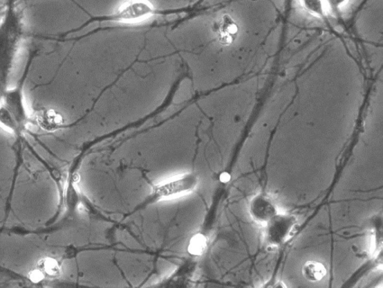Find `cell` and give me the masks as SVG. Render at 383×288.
I'll use <instances>...</instances> for the list:
<instances>
[{
	"label": "cell",
	"mask_w": 383,
	"mask_h": 288,
	"mask_svg": "<svg viewBox=\"0 0 383 288\" xmlns=\"http://www.w3.org/2000/svg\"><path fill=\"white\" fill-rule=\"evenodd\" d=\"M303 274L308 281L317 282L322 280L326 275L325 267L316 261H308L303 268Z\"/></svg>",
	"instance_id": "cell-7"
},
{
	"label": "cell",
	"mask_w": 383,
	"mask_h": 288,
	"mask_svg": "<svg viewBox=\"0 0 383 288\" xmlns=\"http://www.w3.org/2000/svg\"><path fill=\"white\" fill-rule=\"evenodd\" d=\"M298 2L306 12L315 17L324 18L328 14L324 0H298Z\"/></svg>",
	"instance_id": "cell-8"
},
{
	"label": "cell",
	"mask_w": 383,
	"mask_h": 288,
	"mask_svg": "<svg viewBox=\"0 0 383 288\" xmlns=\"http://www.w3.org/2000/svg\"><path fill=\"white\" fill-rule=\"evenodd\" d=\"M44 269L47 273L51 275H55L59 271L58 266L53 260H47L44 264Z\"/></svg>",
	"instance_id": "cell-11"
},
{
	"label": "cell",
	"mask_w": 383,
	"mask_h": 288,
	"mask_svg": "<svg viewBox=\"0 0 383 288\" xmlns=\"http://www.w3.org/2000/svg\"><path fill=\"white\" fill-rule=\"evenodd\" d=\"M23 13L15 0H8L0 21V91L8 87L25 39Z\"/></svg>",
	"instance_id": "cell-1"
},
{
	"label": "cell",
	"mask_w": 383,
	"mask_h": 288,
	"mask_svg": "<svg viewBox=\"0 0 383 288\" xmlns=\"http://www.w3.org/2000/svg\"><path fill=\"white\" fill-rule=\"evenodd\" d=\"M198 183V179L194 174H185L167 180L154 187L153 199H163L180 195L193 191Z\"/></svg>",
	"instance_id": "cell-4"
},
{
	"label": "cell",
	"mask_w": 383,
	"mask_h": 288,
	"mask_svg": "<svg viewBox=\"0 0 383 288\" xmlns=\"http://www.w3.org/2000/svg\"><path fill=\"white\" fill-rule=\"evenodd\" d=\"M239 25L234 18L227 14L222 16L216 24V33L218 40L223 44L232 43L239 34Z\"/></svg>",
	"instance_id": "cell-6"
},
{
	"label": "cell",
	"mask_w": 383,
	"mask_h": 288,
	"mask_svg": "<svg viewBox=\"0 0 383 288\" xmlns=\"http://www.w3.org/2000/svg\"><path fill=\"white\" fill-rule=\"evenodd\" d=\"M349 1L350 0H324L328 13L334 15L341 12Z\"/></svg>",
	"instance_id": "cell-10"
},
{
	"label": "cell",
	"mask_w": 383,
	"mask_h": 288,
	"mask_svg": "<svg viewBox=\"0 0 383 288\" xmlns=\"http://www.w3.org/2000/svg\"><path fill=\"white\" fill-rule=\"evenodd\" d=\"M230 179H231L230 175L227 173L223 174L221 177V181L224 183L229 182Z\"/></svg>",
	"instance_id": "cell-12"
},
{
	"label": "cell",
	"mask_w": 383,
	"mask_h": 288,
	"mask_svg": "<svg viewBox=\"0 0 383 288\" xmlns=\"http://www.w3.org/2000/svg\"><path fill=\"white\" fill-rule=\"evenodd\" d=\"M32 59L16 86L0 91V128L17 137H21L28 129L31 116L27 107L25 82L31 66Z\"/></svg>",
	"instance_id": "cell-2"
},
{
	"label": "cell",
	"mask_w": 383,
	"mask_h": 288,
	"mask_svg": "<svg viewBox=\"0 0 383 288\" xmlns=\"http://www.w3.org/2000/svg\"><path fill=\"white\" fill-rule=\"evenodd\" d=\"M207 239L203 234H197L191 240L188 248L190 254L194 255H203L207 249Z\"/></svg>",
	"instance_id": "cell-9"
},
{
	"label": "cell",
	"mask_w": 383,
	"mask_h": 288,
	"mask_svg": "<svg viewBox=\"0 0 383 288\" xmlns=\"http://www.w3.org/2000/svg\"><path fill=\"white\" fill-rule=\"evenodd\" d=\"M31 123H35L41 130L48 132H56L63 127V116L50 107H43L31 116Z\"/></svg>",
	"instance_id": "cell-5"
},
{
	"label": "cell",
	"mask_w": 383,
	"mask_h": 288,
	"mask_svg": "<svg viewBox=\"0 0 383 288\" xmlns=\"http://www.w3.org/2000/svg\"><path fill=\"white\" fill-rule=\"evenodd\" d=\"M158 12L157 8L149 0H126L111 15L106 16L105 19L133 24L148 20Z\"/></svg>",
	"instance_id": "cell-3"
}]
</instances>
